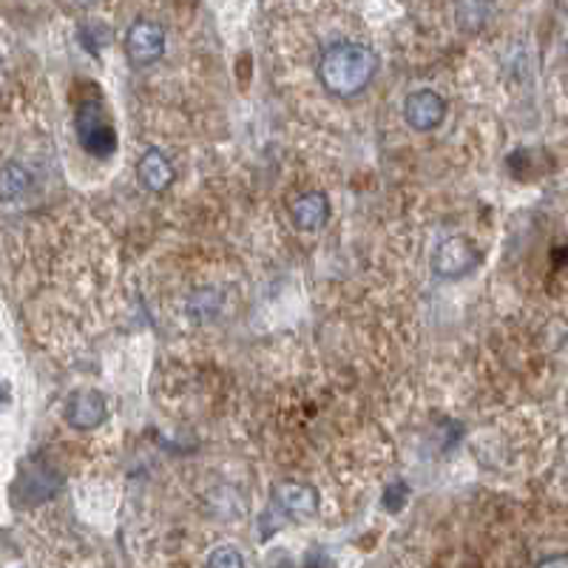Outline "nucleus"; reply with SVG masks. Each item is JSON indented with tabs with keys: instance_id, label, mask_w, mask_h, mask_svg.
Listing matches in <instances>:
<instances>
[{
	"instance_id": "nucleus-1",
	"label": "nucleus",
	"mask_w": 568,
	"mask_h": 568,
	"mask_svg": "<svg viewBox=\"0 0 568 568\" xmlns=\"http://www.w3.org/2000/svg\"><path fill=\"white\" fill-rule=\"evenodd\" d=\"M378 72V58L362 43H332L318 60V80L332 97H358Z\"/></svg>"
},
{
	"instance_id": "nucleus-2",
	"label": "nucleus",
	"mask_w": 568,
	"mask_h": 568,
	"mask_svg": "<svg viewBox=\"0 0 568 568\" xmlns=\"http://www.w3.org/2000/svg\"><path fill=\"white\" fill-rule=\"evenodd\" d=\"M74 131L83 151L97 160H109L117 151V131L100 97H86L74 111Z\"/></svg>"
},
{
	"instance_id": "nucleus-3",
	"label": "nucleus",
	"mask_w": 568,
	"mask_h": 568,
	"mask_svg": "<svg viewBox=\"0 0 568 568\" xmlns=\"http://www.w3.org/2000/svg\"><path fill=\"white\" fill-rule=\"evenodd\" d=\"M480 265V251L466 237H450L438 244L436 258H432V270L441 279H464Z\"/></svg>"
},
{
	"instance_id": "nucleus-4",
	"label": "nucleus",
	"mask_w": 568,
	"mask_h": 568,
	"mask_svg": "<svg viewBox=\"0 0 568 568\" xmlns=\"http://www.w3.org/2000/svg\"><path fill=\"white\" fill-rule=\"evenodd\" d=\"M126 54L134 66H151L165 54V31L160 23L140 17L126 31Z\"/></svg>"
},
{
	"instance_id": "nucleus-5",
	"label": "nucleus",
	"mask_w": 568,
	"mask_h": 568,
	"mask_svg": "<svg viewBox=\"0 0 568 568\" xmlns=\"http://www.w3.org/2000/svg\"><path fill=\"white\" fill-rule=\"evenodd\" d=\"M446 117V100L432 89H418L404 100V119L413 131H436Z\"/></svg>"
},
{
	"instance_id": "nucleus-6",
	"label": "nucleus",
	"mask_w": 568,
	"mask_h": 568,
	"mask_svg": "<svg viewBox=\"0 0 568 568\" xmlns=\"http://www.w3.org/2000/svg\"><path fill=\"white\" fill-rule=\"evenodd\" d=\"M109 418V404L97 390L74 392L66 401V424L77 432H91V429L103 427Z\"/></svg>"
},
{
	"instance_id": "nucleus-7",
	"label": "nucleus",
	"mask_w": 568,
	"mask_h": 568,
	"mask_svg": "<svg viewBox=\"0 0 568 568\" xmlns=\"http://www.w3.org/2000/svg\"><path fill=\"white\" fill-rule=\"evenodd\" d=\"M274 506L290 520H304L318 512V492L311 483L281 480L274 487Z\"/></svg>"
},
{
	"instance_id": "nucleus-8",
	"label": "nucleus",
	"mask_w": 568,
	"mask_h": 568,
	"mask_svg": "<svg viewBox=\"0 0 568 568\" xmlns=\"http://www.w3.org/2000/svg\"><path fill=\"white\" fill-rule=\"evenodd\" d=\"M137 179H140L146 191L165 193L177 179V171L160 148H148L146 154L140 156V163H137Z\"/></svg>"
},
{
	"instance_id": "nucleus-9",
	"label": "nucleus",
	"mask_w": 568,
	"mask_h": 568,
	"mask_svg": "<svg viewBox=\"0 0 568 568\" xmlns=\"http://www.w3.org/2000/svg\"><path fill=\"white\" fill-rule=\"evenodd\" d=\"M290 216H293V225L304 233H316L318 228H325L327 219H330V202H327L325 193L311 191L302 193L299 200L290 207Z\"/></svg>"
},
{
	"instance_id": "nucleus-10",
	"label": "nucleus",
	"mask_w": 568,
	"mask_h": 568,
	"mask_svg": "<svg viewBox=\"0 0 568 568\" xmlns=\"http://www.w3.org/2000/svg\"><path fill=\"white\" fill-rule=\"evenodd\" d=\"M23 489V503L26 506H37V503L49 501L60 489L58 475L49 469V466H29V472L21 478Z\"/></svg>"
},
{
	"instance_id": "nucleus-11",
	"label": "nucleus",
	"mask_w": 568,
	"mask_h": 568,
	"mask_svg": "<svg viewBox=\"0 0 568 568\" xmlns=\"http://www.w3.org/2000/svg\"><path fill=\"white\" fill-rule=\"evenodd\" d=\"M31 174L21 163L0 165V202H17L29 191Z\"/></svg>"
},
{
	"instance_id": "nucleus-12",
	"label": "nucleus",
	"mask_w": 568,
	"mask_h": 568,
	"mask_svg": "<svg viewBox=\"0 0 568 568\" xmlns=\"http://www.w3.org/2000/svg\"><path fill=\"white\" fill-rule=\"evenodd\" d=\"M409 501V487H406L404 480H395L390 489L384 492V509L387 512H401Z\"/></svg>"
},
{
	"instance_id": "nucleus-13",
	"label": "nucleus",
	"mask_w": 568,
	"mask_h": 568,
	"mask_svg": "<svg viewBox=\"0 0 568 568\" xmlns=\"http://www.w3.org/2000/svg\"><path fill=\"white\" fill-rule=\"evenodd\" d=\"M207 563H211V566L233 568V566H244V557L233 546H222V548H216L211 557H207Z\"/></svg>"
},
{
	"instance_id": "nucleus-14",
	"label": "nucleus",
	"mask_w": 568,
	"mask_h": 568,
	"mask_svg": "<svg viewBox=\"0 0 568 568\" xmlns=\"http://www.w3.org/2000/svg\"><path fill=\"white\" fill-rule=\"evenodd\" d=\"M540 566H568V557H566V554H554V557L540 560Z\"/></svg>"
},
{
	"instance_id": "nucleus-15",
	"label": "nucleus",
	"mask_w": 568,
	"mask_h": 568,
	"mask_svg": "<svg viewBox=\"0 0 568 568\" xmlns=\"http://www.w3.org/2000/svg\"><path fill=\"white\" fill-rule=\"evenodd\" d=\"M9 401V392H7V387L0 384V404H7Z\"/></svg>"
},
{
	"instance_id": "nucleus-16",
	"label": "nucleus",
	"mask_w": 568,
	"mask_h": 568,
	"mask_svg": "<svg viewBox=\"0 0 568 568\" xmlns=\"http://www.w3.org/2000/svg\"><path fill=\"white\" fill-rule=\"evenodd\" d=\"M74 3H80V7H91V3H97V0H74Z\"/></svg>"
},
{
	"instance_id": "nucleus-17",
	"label": "nucleus",
	"mask_w": 568,
	"mask_h": 568,
	"mask_svg": "<svg viewBox=\"0 0 568 568\" xmlns=\"http://www.w3.org/2000/svg\"><path fill=\"white\" fill-rule=\"evenodd\" d=\"M566 478H568V458H566Z\"/></svg>"
}]
</instances>
